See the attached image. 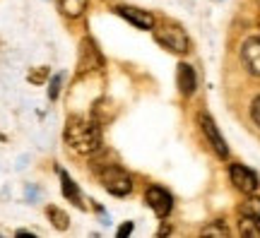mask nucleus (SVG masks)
I'll use <instances>...</instances> for the list:
<instances>
[{
  "mask_svg": "<svg viewBox=\"0 0 260 238\" xmlns=\"http://www.w3.org/2000/svg\"><path fill=\"white\" fill-rule=\"evenodd\" d=\"M60 181H63V195H65V197L80 205V190H77V185H75L73 178L65 174V171H60Z\"/></svg>",
  "mask_w": 260,
  "mask_h": 238,
  "instance_id": "obj_14",
  "label": "nucleus"
},
{
  "mask_svg": "<svg viewBox=\"0 0 260 238\" xmlns=\"http://www.w3.org/2000/svg\"><path fill=\"white\" fill-rule=\"evenodd\" d=\"M130 231H133V221H128V224H123L121 229H118V236H121V238H125V236H128V233H130Z\"/></svg>",
  "mask_w": 260,
  "mask_h": 238,
  "instance_id": "obj_19",
  "label": "nucleus"
},
{
  "mask_svg": "<svg viewBox=\"0 0 260 238\" xmlns=\"http://www.w3.org/2000/svg\"><path fill=\"white\" fill-rule=\"evenodd\" d=\"M46 214L51 217V221L56 224V229H60V231L68 229V214H65L63 210H58V207H48Z\"/></svg>",
  "mask_w": 260,
  "mask_h": 238,
  "instance_id": "obj_15",
  "label": "nucleus"
},
{
  "mask_svg": "<svg viewBox=\"0 0 260 238\" xmlns=\"http://www.w3.org/2000/svg\"><path fill=\"white\" fill-rule=\"evenodd\" d=\"M60 82H63V75H56L51 84H48V99H58V92H60Z\"/></svg>",
  "mask_w": 260,
  "mask_h": 238,
  "instance_id": "obj_17",
  "label": "nucleus"
},
{
  "mask_svg": "<svg viewBox=\"0 0 260 238\" xmlns=\"http://www.w3.org/2000/svg\"><path fill=\"white\" fill-rule=\"evenodd\" d=\"M145 200H147L149 210L154 212L159 219H167L169 214H171V210H174V197H171L164 188H159V185L147 188V192H145Z\"/></svg>",
  "mask_w": 260,
  "mask_h": 238,
  "instance_id": "obj_5",
  "label": "nucleus"
},
{
  "mask_svg": "<svg viewBox=\"0 0 260 238\" xmlns=\"http://www.w3.org/2000/svg\"><path fill=\"white\" fill-rule=\"evenodd\" d=\"M96 176H99L102 185L106 188V192H111L116 197H125L133 190V178L123 171L121 166H116V164L96 166Z\"/></svg>",
  "mask_w": 260,
  "mask_h": 238,
  "instance_id": "obj_2",
  "label": "nucleus"
},
{
  "mask_svg": "<svg viewBox=\"0 0 260 238\" xmlns=\"http://www.w3.org/2000/svg\"><path fill=\"white\" fill-rule=\"evenodd\" d=\"M239 233H241L243 238H260V221L241 217V221H239Z\"/></svg>",
  "mask_w": 260,
  "mask_h": 238,
  "instance_id": "obj_13",
  "label": "nucleus"
},
{
  "mask_svg": "<svg viewBox=\"0 0 260 238\" xmlns=\"http://www.w3.org/2000/svg\"><path fill=\"white\" fill-rule=\"evenodd\" d=\"M251 118H253V123L260 128V96H255L253 104H251Z\"/></svg>",
  "mask_w": 260,
  "mask_h": 238,
  "instance_id": "obj_18",
  "label": "nucleus"
},
{
  "mask_svg": "<svg viewBox=\"0 0 260 238\" xmlns=\"http://www.w3.org/2000/svg\"><path fill=\"white\" fill-rule=\"evenodd\" d=\"M241 63L253 77H260V37H251L243 41Z\"/></svg>",
  "mask_w": 260,
  "mask_h": 238,
  "instance_id": "obj_7",
  "label": "nucleus"
},
{
  "mask_svg": "<svg viewBox=\"0 0 260 238\" xmlns=\"http://www.w3.org/2000/svg\"><path fill=\"white\" fill-rule=\"evenodd\" d=\"M116 12L121 15L123 19H128L130 24H135L138 29H154V15L149 12V10H140V8H130V5H118Z\"/></svg>",
  "mask_w": 260,
  "mask_h": 238,
  "instance_id": "obj_8",
  "label": "nucleus"
},
{
  "mask_svg": "<svg viewBox=\"0 0 260 238\" xmlns=\"http://www.w3.org/2000/svg\"><path fill=\"white\" fill-rule=\"evenodd\" d=\"M198 123H200V128H203V135L207 138L210 147L214 149V154L219 156V159H226V156H229V147H226V142H224L222 132L217 130L214 120L210 118L207 113H200V116H198Z\"/></svg>",
  "mask_w": 260,
  "mask_h": 238,
  "instance_id": "obj_4",
  "label": "nucleus"
},
{
  "mask_svg": "<svg viewBox=\"0 0 260 238\" xmlns=\"http://www.w3.org/2000/svg\"><path fill=\"white\" fill-rule=\"evenodd\" d=\"M87 3L89 0H58V8L63 12L65 17H80L84 10H87Z\"/></svg>",
  "mask_w": 260,
  "mask_h": 238,
  "instance_id": "obj_11",
  "label": "nucleus"
},
{
  "mask_svg": "<svg viewBox=\"0 0 260 238\" xmlns=\"http://www.w3.org/2000/svg\"><path fill=\"white\" fill-rule=\"evenodd\" d=\"M176 84H178V92L183 96H193L195 89H198V75H195L193 65L181 63L176 70Z\"/></svg>",
  "mask_w": 260,
  "mask_h": 238,
  "instance_id": "obj_9",
  "label": "nucleus"
},
{
  "mask_svg": "<svg viewBox=\"0 0 260 238\" xmlns=\"http://www.w3.org/2000/svg\"><path fill=\"white\" fill-rule=\"evenodd\" d=\"M203 236H219V238H226L229 236V229L222 226V224H210L203 229Z\"/></svg>",
  "mask_w": 260,
  "mask_h": 238,
  "instance_id": "obj_16",
  "label": "nucleus"
},
{
  "mask_svg": "<svg viewBox=\"0 0 260 238\" xmlns=\"http://www.w3.org/2000/svg\"><path fill=\"white\" fill-rule=\"evenodd\" d=\"M63 135L68 147L82 156H92L102 149V132L94 120L84 118V116H70L65 123Z\"/></svg>",
  "mask_w": 260,
  "mask_h": 238,
  "instance_id": "obj_1",
  "label": "nucleus"
},
{
  "mask_svg": "<svg viewBox=\"0 0 260 238\" xmlns=\"http://www.w3.org/2000/svg\"><path fill=\"white\" fill-rule=\"evenodd\" d=\"M229 178L236 190H241L243 195H253L258 190V176L253 174L251 168H246L241 164H232L229 166Z\"/></svg>",
  "mask_w": 260,
  "mask_h": 238,
  "instance_id": "obj_6",
  "label": "nucleus"
},
{
  "mask_svg": "<svg viewBox=\"0 0 260 238\" xmlns=\"http://www.w3.org/2000/svg\"><path fill=\"white\" fill-rule=\"evenodd\" d=\"M102 65V55L94 46V41L84 39L82 41V55H80V70H89V67H99Z\"/></svg>",
  "mask_w": 260,
  "mask_h": 238,
  "instance_id": "obj_10",
  "label": "nucleus"
},
{
  "mask_svg": "<svg viewBox=\"0 0 260 238\" xmlns=\"http://www.w3.org/2000/svg\"><path fill=\"white\" fill-rule=\"evenodd\" d=\"M154 39H157L159 46H164L171 53H188V48H190L186 31L176 24H164V27L154 29Z\"/></svg>",
  "mask_w": 260,
  "mask_h": 238,
  "instance_id": "obj_3",
  "label": "nucleus"
},
{
  "mask_svg": "<svg viewBox=\"0 0 260 238\" xmlns=\"http://www.w3.org/2000/svg\"><path fill=\"white\" fill-rule=\"evenodd\" d=\"M239 214L241 217H248V219H255L260 221V197H246L241 202V207H239Z\"/></svg>",
  "mask_w": 260,
  "mask_h": 238,
  "instance_id": "obj_12",
  "label": "nucleus"
}]
</instances>
